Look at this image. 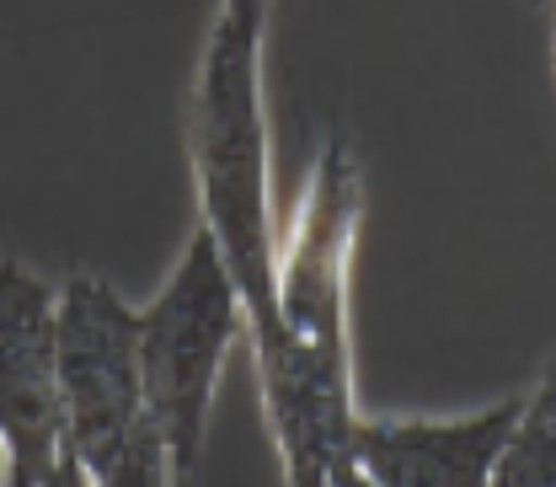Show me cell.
<instances>
[{
	"label": "cell",
	"mask_w": 556,
	"mask_h": 487,
	"mask_svg": "<svg viewBox=\"0 0 556 487\" xmlns=\"http://www.w3.org/2000/svg\"><path fill=\"white\" fill-rule=\"evenodd\" d=\"M358 225V172L343 135L327 139L311 199L278 269V338L257 353L268 423L289 483H353V375H348V247Z\"/></svg>",
	"instance_id": "6da1fadb"
},
{
	"label": "cell",
	"mask_w": 556,
	"mask_h": 487,
	"mask_svg": "<svg viewBox=\"0 0 556 487\" xmlns=\"http://www.w3.org/2000/svg\"><path fill=\"white\" fill-rule=\"evenodd\" d=\"M193 161L204 188L208 236L252 316L257 353L278 338V263L268 230V145L257 102V38L219 22L193 108Z\"/></svg>",
	"instance_id": "7a4b0ae2"
},
{
	"label": "cell",
	"mask_w": 556,
	"mask_h": 487,
	"mask_svg": "<svg viewBox=\"0 0 556 487\" xmlns=\"http://www.w3.org/2000/svg\"><path fill=\"white\" fill-rule=\"evenodd\" d=\"M60 423L65 483H172L161 428L144 408L139 311L91 274L60 289Z\"/></svg>",
	"instance_id": "3957f363"
},
{
	"label": "cell",
	"mask_w": 556,
	"mask_h": 487,
	"mask_svg": "<svg viewBox=\"0 0 556 487\" xmlns=\"http://www.w3.org/2000/svg\"><path fill=\"white\" fill-rule=\"evenodd\" d=\"M241 327V295L219 258V241L199 230L182 269L161 289V300L139 316V375L144 408L161 428L172 483L199 472L204 423L219 380V359Z\"/></svg>",
	"instance_id": "277c9868"
},
{
	"label": "cell",
	"mask_w": 556,
	"mask_h": 487,
	"mask_svg": "<svg viewBox=\"0 0 556 487\" xmlns=\"http://www.w3.org/2000/svg\"><path fill=\"white\" fill-rule=\"evenodd\" d=\"M0 439L5 483H65L60 295L22 263H0Z\"/></svg>",
	"instance_id": "5b68a950"
},
{
	"label": "cell",
	"mask_w": 556,
	"mask_h": 487,
	"mask_svg": "<svg viewBox=\"0 0 556 487\" xmlns=\"http://www.w3.org/2000/svg\"><path fill=\"white\" fill-rule=\"evenodd\" d=\"M519 417V402L460 423H353V483L386 487H482Z\"/></svg>",
	"instance_id": "8992f818"
},
{
	"label": "cell",
	"mask_w": 556,
	"mask_h": 487,
	"mask_svg": "<svg viewBox=\"0 0 556 487\" xmlns=\"http://www.w3.org/2000/svg\"><path fill=\"white\" fill-rule=\"evenodd\" d=\"M492 487H556V359L535 397L519 402V417L492 461Z\"/></svg>",
	"instance_id": "52a82bcc"
},
{
	"label": "cell",
	"mask_w": 556,
	"mask_h": 487,
	"mask_svg": "<svg viewBox=\"0 0 556 487\" xmlns=\"http://www.w3.org/2000/svg\"><path fill=\"white\" fill-rule=\"evenodd\" d=\"M263 5L268 0H225V22L241 27V33H252V38H263Z\"/></svg>",
	"instance_id": "ba28073f"
},
{
	"label": "cell",
	"mask_w": 556,
	"mask_h": 487,
	"mask_svg": "<svg viewBox=\"0 0 556 487\" xmlns=\"http://www.w3.org/2000/svg\"><path fill=\"white\" fill-rule=\"evenodd\" d=\"M0 483H5V439H0Z\"/></svg>",
	"instance_id": "9c48e42d"
}]
</instances>
